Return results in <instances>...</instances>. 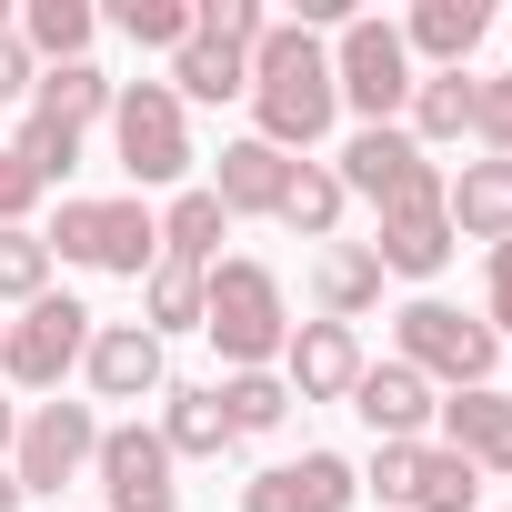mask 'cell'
<instances>
[{"label":"cell","instance_id":"6da1fadb","mask_svg":"<svg viewBox=\"0 0 512 512\" xmlns=\"http://www.w3.org/2000/svg\"><path fill=\"white\" fill-rule=\"evenodd\" d=\"M342 121V91H332V41L302 31V21H272L251 41V141H272L282 161L322 151Z\"/></svg>","mask_w":512,"mask_h":512},{"label":"cell","instance_id":"7a4b0ae2","mask_svg":"<svg viewBox=\"0 0 512 512\" xmlns=\"http://www.w3.org/2000/svg\"><path fill=\"white\" fill-rule=\"evenodd\" d=\"M201 332L231 372H272L282 342H292V302H282V272L272 262H211L201 272Z\"/></svg>","mask_w":512,"mask_h":512},{"label":"cell","instance_id":"3957f363","mask_svg":"<svg viewBox=\"0 0 512 512\" xmlns=\"http://www.w3.org/2000/svg\"><path fill=\"white\" fill-rule=\"evenodd\" d=\"M392 342H402L392 362H412L432 392H472V382H492V372H502V332H492L482 312H452V302H432V292L392 312Z\"/></svg>","mask_w":512,"mask_h":512},{"label":"cell","instance_id":"277c9868","mask_svg":"<svg viewBox=\"0 0 512 512\" xmlns=\"http://www.w3.org/2000/svg\"><path fill=\"white\" fill-rule=\"evenodd\" d=\"M41 241H51V262L141 282V272L161 262V211H151L141 191H121V201H61V221H51Z\"/></svg>","mask_w":512,"mask_h":512},{"label":"cell","instance_id":"5b68a950","mask_svg":"<svg viewBox=\"0 0 512 512\" xmlns=\"http://www.w3.org/2000/svg\"><path fill=\"white\" fill-rule=\"evenodd\" d=\"M111 151H121L131 191H181L191 161H201L181 91H171V81H121V101H111Z\"/></svg>","mask_w":512,"mask_h":512},{"label":"cell","instance_id":"8992f818","mask_svg":"<svg viewBox=\"0 0 512 512\" xmlns=\"http://www.w3.org/2000/svg\"><path fill=\"white\" fill-rule=\"evenodd\" d=\"M91 302H71V292H41L21 322H0V392H31V402H51L71 372H81V352H91Z\"/></svg>","mask_w":512,"mask_h":512},{"label":"cell","instance_id":"52a82bcc","mask_svg":"<svg viewBox=\"0 0 512 512\" xmlns=\"http://www.w3.org/2000/svg\"><path fill=\"white\" fill-rule=\"evenodd\" d=\"M412 81H422V71H412V51H402V21L352 11L342 41H332V91H342V111H362V131H382V121H402Z\"/></svg>","mask_w":512,"mask_h":512},{"label":"cell","instance_id":"ba28073f","mask_svg":"<svg viewBox=\"0 0 512 512\" xmlns=\"http://www.w3.org/2000/svg\"><path fill=\"white\" fill-rule=\"evenodd\" d=\"M332 171H342V191H352V201H372V221H382V211H422V201H442V181H452V171H442V161H432L402 121L352 131Z\"/></svg>","mask_w":512,"mask_h":512},{"label":"cell","instance_id":"9c48e42d","mask_svg":"<svg viewBox=\"0 0 512 512\" xmlns=\"http://www.w3.org/2000/svg\"><path fill=\"white\" fill-rule=\"evenodd\" d=\"M91 452H101V412H91V402H61V392L31 402V412H21V442H11V482H21V502L81 482Z\"/></svg>","mask_w":512,"mask_h":512},{"label":"cell","instance_id":"30bf717a","mask_svg":"<svg viewBox=\"0 0 512 512\" xmlns=\"http://www.w3.org/2000/svg\"><path fill=\"white\" fill-rule=\"evenodd\" d=\"M382 512H482V472L442 442H372V472Z\"/></svg>","mask_w":512,"mask_h":512},{"label":"cell","instance_id":"8fae6325","mask_svg":"<svg viewBox=\"0 0 512 512\" xmlns=\"http://www.w3.org/2000/svg\"><path fill=\"white\" fill-rule=\"evenodd\" d=\"M91 472H101V502L111 512H171L181 502V462H171V442L151 432V422H101V452H91Z\"/></svg>","mask_w":512,"mask_h":512},{"label":"cell","instance_id":"7c38bea8","mask_svg":"<svg viewBox=\"0 0 512 512\" xmlns=\"http://www.w3.org/2000/svg\"><path fill=\"white\" fill-rule=\"evenodd\" d=\"M362 332L352 322H292V342H282V382H292V402H352V382H362Z\"/></svg>","mask_w":512,"mask_h":512},{"label":"cell","instance_id":"4fadbf2b","mask_svg":"<svg viewBox=\"0 0 512 512\" xmlns=\"http://www.w3.org/2000/svg\"><path fill=\"white\" fill-rule=\"evenodd\" d=\"M362 472L342 452H302V462H272V472H251L241 482V512H352Z\"/></svg>","mask_w":512,"mask_h":512},{"label":"cell","instance_id":"5bb4252c","mask_svg":"<svg viewBox=\"0 0 512 512\" xmlns=\"http://www.w3.org/2000/svg\"><path fill=\"white\" fill-rule=\"evenodd\" d=\"M81 382H91L101 402H161V392H171V362H161V342H151L141 322H101L91 352H81Z\"/></svg>","mask_w":512,"mask_h":512},{"label":"cell","instance_id":"9a60e30c","mask_svg":"<svg viewBox=\"0 0 512 512\" xmlns=\"http://www.w3.org/2000/svg\"><path fill=\"white\" fill-rule=\"evenodd\" d=\"M362 251H372V262H382V282H442L462 241H452V221H442V201H422V211H382Z\"/></svg>","mask_w":512,"mask_h":512},{"label":"cell","instance_id":"2e32d148","mask_svg":"<svg viewBox=\"0 0 512 512\" xmlns=\"http://www.w3.org/2000/svg\"><path fill=\"white\" fill-rule=\"evenodd\" d=\"M352 412L372 422V442H422V432H432V412H442V392H432L412 362H362Z\"/></svg>","mask_w":512,"mask_h":512},{"label":"cell","instance_id":"e0dca14e","mask_svg":"<svg viewBox=\"0 0 512 512\" xmlns=\"http://www.w3.org/2000/svg\"><path fill=\"white\" fill-rule=\"evenodd\" d=\"M442 452H462L472 472H512V392L502 382H472V392H442Z\"/></svg>","mask_w":512,"mask_h":512},{"label":"cell","instance_id":"ac0fdd59","mask_svg":"<svg viewBox=\"0 0 512 512\" xmlns=\"http://www.w3.org/2000/svg\"><path fill=\"white\" fill-rule=\"evenodd\" d=\"M442 221H452V241H512V161H462L452 181H442Z\"/></svg>","mask_w":512,"mask_h":512},{"label":"cell","instance_id":"d6986e66","mask_svg":"<svg viewBox=\"0 0 512 512\" xmlns=\"http://www.w3.org/2000/svg\"><path fill=\"white\" fill-rule=\"evenodd\" d=\"M201 191H211L231 221H241V211H282L292 161H282L272 141H251V131H241V141H221V161H211V181H201Z\"/></svg>","mask_w":512,"mask_h":512},{"label":"cell","instance_id":"ffe728a7","mask_svg":"<svg viewBox=\"0 0 512 512\" xmlns=\"http://www.w3.org/2000/svg\"><path fill=\"white\" fill-rule=\"evenodd\" d=\"M482 41H492V0H422V11L402 21V51L432 61V71H462Z\"/></svg>","mask_w":512,"mask_h":512},{"label":"cell","instance_id":"44dd1931","mask_svg":"<svg viewBox=\"0 0 512 512\" xmlns=\"http://www.w3.org/2000/svg\"><path fill=\"white\" fill-rule=\"evenodd\" d=\"M151 432L171 442V462H221V452H231V422H221V382H171Z\"/></svg>","mask_w":512,"mask_h":512},{"label":"cell","instance_id":"7402d4cb","mask_svg":"<svg viewBox=\"0 0 512 512\" xmlns=\"http://www.w3.org/2000/svg\"><path fill=\"white\" fill-rule=\"evenodd\" d=\"M111 101H121V81H111L101 61H51V71L31 81V111H41V121H61V131L111 121Z\"/></svg>","mask_w":512,"mask_h":512},{"label":"cell","instance_id":"603a6c76","mask_svg":"<svg viewBox=\"0 0 512 512\" xmlns=\"http://www.w3.org/2000/svg\"><path fill=\"white\" fill-rule=\"evenodd\" d=\"M312 302H322V322H362V312H382V262H372L362 241H322Z\"/></svg>","mask_w":512,"mask_h":512},{"label":"cell","instance_id":"cb8c5ba5","mask_svg":"<svg viewBox=\"0 0 512 512\" xmlns=\"http://www.w3.org/2000/svg\"><path fill=\"white\" fill-rule=\"evenodd\" d=\"M221 241H231V211H221L211 191H171V201H161V262L211 272V262H221Z\"/></svg>","mask_w":512,"mask_h":512},{"label":"cell","instance_id":"d4e9b609","mask_svg":"<svg viewBox=\"0 0 512 512\" xmlns=\"http://www.w3.org/2000/svg\"><path fill=\"white\" fill-rule=\"evenodd\" d=\"M402 131H412L422 151L462 141V131H472V71H422V81H412V101H402Z\"/></svg>","mask_w":512,"mask_h":512},{"label":"cell","instance_id":"484cf974","mask_svg":"<svg viewBox=\"0 0 512 512\" xmlns=\"http://www.w3.org/2000/svg\"><path fill=\"white\" fill-rule=\"evenodd\" d=\"M11 31H21V51L51 71V61H91V31H101V11H91V0H31V11H21Z\"/></svg>","mask_w":512,"mask_h":512},{"label":"cell","instance_id":"4316f807","mask_svg":"<svg viewBox=\"0 0 512 512\" xmlns=\"http://www.w3.org/2000/svg\"><path fill=\"white\" fill-rule=\"evenodd\" d=\"M171 91H181V111H191V101H251V61L191 31V41L171 51Z\"/></svg>","mask_w":512,"mask_h":512},{"label":"cell","instance_id":"83f0119b","mask_svg":"<svg viewBox=\"0 0 512 512\" xmlns=\"http://www.w3.org/2000/svg\"><path fill=\"white\" fill-rule=\"evenodd\" d=\"M342 201H352V191H342L332 161H292V191H282L272 221H282L292 241H332V231H342Z\"/></svg>","mask_w":512,"mask_h":512},{"label":"cell","instance_id":"f1b7e54d","mask_svg":"<svg viewBox=\"0 0 512 512\" xmlns=\"http://www.w3.org/2000/svg\"><path fill=\"white\" fill-rule=\"evenodd\" d=\"M141 332H151V342L201 332V272H191V262H151V272H141Z\"/></svg>","mask_w":512,"mask_h":512},{"label":"cell","instance_id":"f546056e","mask_svg":"<svg viewBox=\"0 0 512 512\" xmlns=\"http://www.w3.org/2000/svg\"><path fill=\"white\" fill-rule=\"evenodd\" d=\"M221 422H231V442L282 432V422H292V382H282V372H231V382H221Z\"/></svg>","mask_w":512,"mask_h":512},{"label":"cell","instance_id":"4dcf8cb0","mask_svg":"<svg viewBox=\"0 0 512 512\" xmlns=\"http://www.w3.org/2000/svg\"><path fill=\"white\" fill-rule=\"evenodd\" d=\"M11 151H21V171H31L41 191L81 171V131H61V121H41V111H21V131H11Z\"/></svg>","mask_w":512,"mask_h":512},{"label":"cell","instance_id":"1f68e13d","mask_svg":"<svg viewBox=\"0 0 512 512\" xmlns=\"http://www.w3.org/2000/svg\"><path fill=\"white\" fill-rule=\"evenodd\" d=\"M41 292H51V241L41 231H0V302L31 312Z\"/></svg>","mask_w":512,"mask_h":512},{"label":"cell","instance_id":"d6a6232c","mask_svg":"<svg viewBox=\"0 0 512 512\" xmlns=\"http://www.w3.org/2000/svg\"><path fill=\"white\" fill-rule=\"evenodd\" d=\"M111 21H121L131 51H181V41H191V0H121Z\"/></svg>","mask_w":512,"mask_h":512},{"label":"cell","instance_id":"836d02e7","mask_svg":"<svg viewBox=\"0 0 512 512\" xmlns=\"http://www.w3.org/2000/svg\"><path fill=\"white\" fill-rule=\"evenodd\" d=\"M472 141H482L492 161H512V71L472 81Z\"/></svg>","mask_w":512,"mask_h":512},{"label":"cell","instance_id":"e575fe53","mask_svg":"<svg viewBox=\"0 0 512 512\" xmlns=\"http://www.w3.org/2000/svg\"><path fill=\"white\" fill-rule=\"evenodd\" d=\"M31 211H41V181L21 171L11 141H0V231H31Z\"/></svg>","mask_w":512,"mask_h":512},{"label":"cell","instance_id":"d590c367","mask_svg":"<svg viewBox=\"0 0 512 512\" xmlns=\"http://www.w3.org/2000/svg\"><path fill=\"white\" fill-rule=\"evenodd\" d=\"M482 322L512 332V241H492V262H482Z\"/></svg>","mask_w":512,"mask_h":512},{"label":"cell","instance_id":"8d00e7d4","mask_svg":"<svg viewBox=\"0 0 512 512\" xmlns=\"http://www.w3.org/2000/svg\"><path fill=\"white\" fill-rule=\"evenodd\" d=\"M31 81H41V61L21 51V31H0V101H21Z\"/></svg>","mask_w":512,"mask_h":512},{"label":"cell","instance_id":"74e56055","mask_svg":"<svg viewBox=\"0 0 512 512\" xmlns=\"http://www.w3.org/2000/svg\"><path fill=\"white\" fill-rule=\"evenodd\" d=\"M11 442H21V402L0 392V462H11Z\"/></svg>","mask_w":512,"mask_h":512},{"label":"cell","instance_id":"f35d334b","mask_svg":"<svg viewBox=\"0 0 512 512\" xmlns=\"http://www.w3.org/2000/svg\"><path fill=\"white\" fill-rule=\"evenodd\" d=\"M0 512H31V502H21V482H11V462H0Z\"/></svg>","mask_w":512,"mask_h":512},{"label":"cell","instance_id":"ab89813d","mask_svg":"<svg viewBox=\"0 0 512 512\" xmlns=\"http://www.w3.org/2000/svg\"><path fill=\"white\" fill-rule=\"evenodd\" d=\"M0 31H11V0H0Z\"/></svg>","mask_w":512,"mask_h":512}]
</instances>
